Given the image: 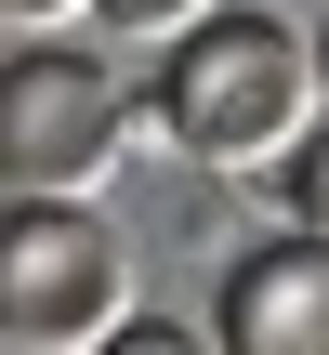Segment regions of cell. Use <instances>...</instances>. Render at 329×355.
Here are the masks:
<instances>
[{
  "label": "cell",
  "mask_w": 329,
  "mask_h": 355,
  "mask_svg": "<svg viewBox=\"0 0 329 355\" xmlns=\"http://www.w3.org/2000/svg\"><path fill=\"white\" fill-rule=\"evenodd\" d=\"M13 40H53V26H92V0H0Z\"/></svg>",
  "instance_id": "7"
},
{
  "label": "cell",
  "mask_w": 329,
  "mask_h": 355,
  "mask_svg": "<svg viewBox=\"0 0 329 355\" xmlns=\"http://www.w3.org/2000/svg\"><path fill=\"white\" fill-rule=\"evenodd\" d=\"M198 13H224V0H92V26H106V40H185Z\"/></svg>",
  "instance_id": "5"
},
{
  "label": "cell",
  "mask_w": 329,
  "mask_h": 355,
  "mask_svg": "<svg viewBox=\"0 0 329 355\" xmlns=\"http://www.w3.org/2000/svg\"><path fill=\"white\" fill-rule=\"evenodd\" d=\"M317 66H329V26H317Z\"/></svg>",
  "instance_id": "8"
},
{
  "label": "cell",
  "mask_w": 329,
  "mask_h": 355,
  "mask_svg": "<svg viewBox=\"0 0 329 355\" xmlns=\"http://www.w3.org/2000/svg\"><path fill=\"white\" fill-rule=\"evenodd\" d=\"M277 198H290V224H317V237H329V119L303 132V145H290V171H277Z\"/></svg>",
  "instance_id": "6"
},
{
  "label": "cell",
  "mask_w": 329,
  "mask_h": 355,
  "mask_svg": "<svg viewBox=\"0 0 329 355\" xmlns=\"http://www.w3.org/2000/svg\"><path fill=\"white\" fill-rule=\"evenodd\" d=\"M145 119L171 132V158H198L224 184H264V171H290V145L329 119V66H317V40H290L277 13H237L224 0L185 40H158Z\"/></svg>",
  "instance_id": "1"
},
{
  "label": "cell",
  "mask_w": 329,
  "mask_h": 355,
  "mask_svg": "<svg viewBox=\"0 0 329 355\" xmlns=\"http://www.w3.org/2000/svg\"><path fill=\"white\" fill-rule=\"evenodd\" d=\"M237 355H329V237L290 224L277 250H251L224 277V316H211Z\"/></svg>",
  "instance_id": "4"
},
{
  "label": "cell",
  "mask_w": 329,
  "mask_h": 355,
  "mask_svg": "<svg viewBox=\"0 0 329 355\" xmlns=\"http://www.w3.org/2000/svg\"><path fill=\"white\" fill-rule=\"evenodd\" d=\"M132 132H145V105L92 40H13V66H0V184L13 198H92L132 158Z\"/></svg>",
  "instance_id": "2"
},
{
  "label": "cell",
  "mask_w": 329,
  "mask_h": 355,
  "mask_svg": "<svg viewBox=\"0 0 329 355\" xmlns=\"http://www.w3.org/2000/svg\"><path fill=\"white\" fill-rule=\"evenodd\" d=\"M132 329V250L92 198H13L0 224V343L13 355H106Z\"/></svg>",
  "instance_id": "3"
}]
</instances>
